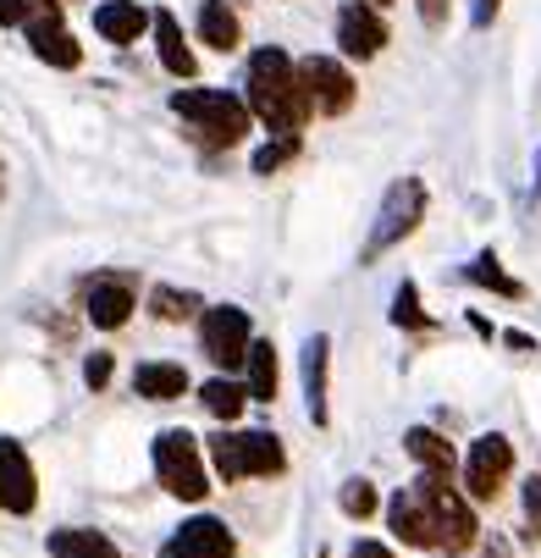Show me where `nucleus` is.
<instances>
[{
  "mask_svg": "<svg viewBox=\"0 0 541 558\" xmlns=\"http://www.w3.org/2000/svg\"><path fill=\"white\" fill-rule=\"evenodd\" d=\"M298 72H304V89H309V100H316L321 117H343V111L354 106V77H348L343 61H332V56H304Z\"/></svg>",
  "mask_w": 541,
  "mask_h": 558,
  "instance_id": "obj_9",
  "label": "nucleus"
},
{
  "mask_svg": "<svg viewBox=\"0 0 541 558\" xmlns=\"http://www.w3.org/2000/svg\"><path fill=\"white\" fill-rule=\"evenodd\" d=\"M161 558H232V531L221 520L199 514V520H188V525H177L167 536Z\"/></svg>",
  "mask_w": 541,
  "mask_h": 558,
  "instance_id": "obj_13",
  "label": "nucleus"
},
{
  "mask_svg": "<svg viewBox=\"0 0 541 558\" xmlns=\"http://www.w3.org/2000/svg\"><path fill=\"white\" fill-rule=\"evenodd\" d=\"M464 277H470L476 288H492V293H503V299H525V288H519V282H514L503 266H497V255H492V250H481L470 266H464Z\"/></svg>",
  "mask_w": 541,
  "mask_h": 558,
  "instance_id": "obj_23",
  "label": "nucleus"
},
{
  "mask_svg": "<svg viewBox=\"0 0 541 558\" xmlns=\"http://www.w3.org/2000/svg\"><path fill=\"white\" fill-rule=\"evenodd\" d=\"M420 216H426V183H420V178H398L393 189H386L381 210H376V227H370V238H365V255H359V260L386 255L398 238H409V232L420 227Z\"/></svg>",
  "mask_w": 541,
  "mask_h": 558,
  "instance_id": "obj_4",
  "label": "nucleus"
},
{
  "mask_svg": "<svg viewBox=\"0 0 541 558\" xmlns=\"http://www.w3.org/2000/svg\"><path fill=\"white\" fill-rule=\"evenodd\" d=\"M155 475L161 487L183 504H199L210 493V475H205V459H199V442L188 432H161L155 437Z\"/></svg>",
  "mask_w": 541,
  "mask_h": 558,
  "instance_id": "obj_5",
  "label": "nucleus"
},
{
  "mask_svg": "<svg viewBox=\"0 0 541 558\" xmlns=\"http://www.w3.org/2000/svg\"><path fill=\"white\" fill-rule=\"evenodd\" d=\"M327 354H332L327 332H316L304 343V410L316 426H327Z\"/></svg>",
  "mask_w": 541,
  "mask_h": 558,
  "instance_id": "obj_15",
  "label": "nucleus"
},
{
  "mask_svg": "<svg viewBox=\"0 0 541 558\" xmlns=\"http://www.w3.org/2000/svg\"><path fill=\"white\" fill-rule=\"evenodd\" d=\"M50 558H122L100 531H50Z\"/></svg>",
  "mask_w": 541,
  "mask_h": 558,
  "instance_id": "obj_20",
  "label": "nucleus"
},
{
  "mask_svg": "<svg viewBox=\"0 0 541 558\" xmlns=\"http://www.w3.org/2000/svg\"><path fill=\"white\" fill-rule=\"evenodd\" d=\"M249 111L271 128V133H298L316 117V100L304 89V72L293 66L287 50H255L249 61Z\"/></svg>",
  "mask_w": 541,
  "mask_h": 558,
  "instance_id": "obj_1",
  "label": "nucleus"
},
{
  "mask_svg": "<svg viewBox=\"0 0 541 558\" xmlns=\"http://www.w3.org/2000/svg\"><path fill=\"white\" fill-rule=\"evenodd\" d=\"M149 310L161 315V322H188V315L199 310V293H177V288H155V293H149Z\"/></svg>",
  "mask_w": 541,
  "mask_h": 558,
  "instance_id": "obj_26",
  "label": "nucleus"
},
{
  "mask_svg": "<svg viewBox=\"0 0 541 558\" xmlns=\"http://www.w3.org/2000/svg\"><path fill=\"white\" fill-rule=\"evenodd\" d=\"M508 470H514V442L487 432V437L470 442V459H464V487H470L476 504H492L503 493V482H508Z\"/></svg>",
  "mask_w": 541,
  "mask_h": 558,
  "instance_id": "obj_7",
  "label": "nucleus"
},
{
  "mask_svg": "<svg viewBox=\"0 0 541 558\" xmlns=\"http://www.w3.org/2000/svg\"><path fill=\"white\" fill-rule=\"evenodd\" d=\"M497 7H503V0H476V28H487L497 17Z\"/></svg>",
  "mask_w": 541,
  "mask_h": 558,
  "instance_id": "obj_35",
  "label": "nucleus"
},
{
  "mask_svg": "<svg viewBox=\"0 0 541 558\" xmlns=\"http://www.w3.org/2000/svg\"><path fill=\"white\" fill-rule=\"evenodd\" d=\"M337 45H343V56H359V61H370V56L386 45V23L376 17V7H365V0L343 7V17H337Z\"/></svg>",
  "mask_w": 541,
  "mask_h": 558,
  "instance_id": "obj_14",
  "label": "nucleus"
},
{
  "mask_svg": "<svg viewBox=\"0 0 541 558\" xmlns=\"http://www.w3.org/2000/svg\"><path fill=\"white\" fill-rule=\"evenodd\" d=\"M343 514L370 520V514H376V487H370V482H348V487H343Z\"/></svg>",
  "mask_w": 541,
  "mask_h": 558,
  "instance_id": "obj_29",
  "label": "nucleus"
},
{
  "mask_svg": "<svg viewBox=\"0 0 541 558\" xmlns=\"http://www.w3.org/2000/svg\"><path fill=\"white\" fill-rule=\"evenodd\" d=\"M393 322H398V327H426V310H420L415 282H404V288L393 293Z\"/></svg>",
  "mask_w": 541,
  "mask_h": 558,
  "instance_id": "obj_28",
  "label": "nucleus"
},
{
  "mask_svg": "<svg viewBox=\"0 0 541 558\" xmlns=\"http://www.w3.org/2000/svg\"><path fill=\"white\" fill-rule=\"evenodd\" d=\"M298 155V133H282L276 144H266V149H255V172L266 178V172H276V167H287Z\"/></svg>",
  "mask_w": 541,
  "mask_h": 558,
  "instance_id": "obj_27",
  "label": "nucleus"
},
{
  "mask_svg": "<svg viewBox=\"0 0 541 558\" xmlns=\"http://www.w3.org/2000/svg\"><path fill=\"white\" fill-rule=\"evenodd\" d=\"M155 45H161V66L172 77H194V50L183 45V28L172 12H155Z\"/></svg>",
  "mask_w": 541,
  "mask_h": 558,
  "instance_id": "obj_19",
  "label": "nucleus"
},
{
  "mask_svg": "<svg viewBox=\"0 0 541 558\" xmlns=\"http://www.w3.org/2000/svg\"><path fill=\"white\" fill-rule=\"evenodd\" d=\"M525 520H530V536H541V475L525 482Z\"/></svg>",
  "mask_w": 541,
  "mask_h": 558,
  "instance_id": "obj_30",
  "label": "nucleus"
},
{
  "mask_svg": "<svg viewBox=\"0 0 541 558\" xmlns=\"http://www.w3.org/2000/svg\"><path fill=\"white\" fill-rule=\"evenodd\" d=\"M420 482L431 487V504H437V531H442V547L447 553H464L476 542V514H470V504H464L453 487H447V470H426Z\"/></svg>",
  "mask_w": 541,
  "mask_h": 558,
  "instance_id": "obj_10",
  "label": "nucleus"
},
{
  "mask_svg": "<svg viewBox=\"0 0 541 558\" xmlns=\"http://www.w3.org/2000/svg\"><path fill=\"white\" fill-rule=\"evenodd\" d=\"M84 381L100 392V387L111 381V354H89V360H84Z\"/></svg>",
  "mask_w": 541,
  "mask_h": 558,
  "instance_id": "obj_31",
  "label": "nucleus"
},
{
  "mask_svg": "<svg viewBox=\"0 0 541 558\" xmlns=\"http://www.w3.org/2000/svg\"><path fill=\"white\" fill-rule=\"evenodd\" d=\"M249 398H260V404L276 398V349L271 343H249Z\"/></svg>",
  "mask_w": 541,
  "mask_h": 558,
  "instance_id": "obj_24",
  "label": "nucleus"
},
{
  "mask_svg": "<svg viewBox=\"0 0 541 558\" xmlns=\"http://www.w3.org/2000/svg\"><path fill=\"white\" fill-rule=\"evenodd\" d=\"M28 0H0V23H7V28H17V23H28Z\"/></svg>",
  "mask_w": 541,
  "mask_h": 558,
  "instance_id": "obj_32",
  "label": "nucleus"
},
{
  "mask_svg": "<svg viewBox=\"0 0 541 558\" xmlns=\"http://www.w3.org/2000/svg\"><path fill=\"white\" fill-rule=\"evenodd\" d=\"M210 464L221 470V482H244V475H276L287 464V453L271 432H216Z\"/></svg>",
  "mask_w": 541,
  "mask_h": 558,
  "instance_id": "obj_3",
  "label": "nucleus"
},
{
  "mask_svg": "<svg viewBox=\"0 0 541 558\" xmlns=\"http://www.w3.org/2000/svg\"><path fill=\"white\" fill-rule=\"evenodd\" d=\"M354 558H393V547H381V542H354Z\"/></svg>",
  "mask_w": 541,
  "mask_h": 558,
  "instance_id": "obj_34",
  "label": "nucleus"
},
{
  "mask_svg": "<svg viewBox=\"0 0 541 558\" xmlns=\"http://www.w3.org/2000/svg\"><path fill=\"white\" fill-rule=\"evenodd\" d=\"M249 310H238V304H216V310H205V322H199V349L221 365V371H232V365H249Z\"/></svg>",
  "mask_w": 541,
  "mask_h": 558,
  "instance_id": "obj_6",
  "label": "nucleus"
},
{
  "mask_svg": "<svg viewBox=\"0 0 541 558\" xmlns=\"http://www.w3.org/2000/svg\"><path fill=\"white\" fill-rule=\"evenodd\" d=\"M172 111L194 128V138L199 144H210V149H232L244 133H249V100H238V95H226V89H177L172 95Z\"/></svg>",
  "mask_w": 541,
  "mask_h": 558,
  "instance_id": "obj_2",
  "label": "nucleus"
},
{
  "mask_svg": "<svg viewBox=\"0 0 541 558\" xmlns=\"http://www.w3.org/2000/svg\"><path fill=\"white\" fill-rule=\"evenodd\" d=\"M39 504V482H34V464L23 453V442L0 437V509L7 514H34Z\"/></svg>",
  "mask_w": 541,
  "mask_h": 558,
  "instance_id": "obj_12",
  "label": "nucleus"
},
{
  "mask_svg": "<svg viewBox=\"0 0 541 558\" xmlns=\"http://www.w3.org/2000/svg\"><path fill=\"white\" fill-rule=\"evenodd\" d=\"M28 45H34V56L39 61H50V66H77L84 61V50H77V39L61 28V7L56 0H39V7L28 12Z\"/></svg>",
  "mask_w": 541,
  "mask_h": 558,
  "instance_id": "obj_11",
  "label": "nucleus"
},
{
  "mask_svg": "<svg viewBox=\"0 0 541 558\" xmlns=\"http://www.w3.org/2000/svg\"><path fill=\"white\" fill-rule=\"evenodd\" d=\"M199 404L216 415V421H238L244 415V404H249V387H238V381H226V376H216V381H205L199 387Z\"/></svg>",
  "mask_w": 541,
  "mask_h": 558,
  "instance_id": "obj_21",
  "label": "nucleus"
},
{
  "mask_svg": "<svg viewBox=\"0 0 541 558\" xmlns=\"http://www.w3.org/2000/svg\"><path fill=\"white\" fill-rule=\"evenodd\" d=\"M420 17H426L431 28H442V23H447V0H420Z\"/></svg>",
  "mask_w": 541,
  "mask_h": 558,
  "instance_id": "obj_33",
  "label": "nucleus"
},
{
  "mask_svg": "<svg viewBox=\"0 0 541 558\" xmlns=\"http://www.w3.org/2000/svg\"><path fill=\"white\" fill-rule=\"evenodd\" d=\"M199 39L210 50H238V17L226 12V0H205L199 7Z\"/></svg>",
  "mask_w": 541,
  "mask_h": 558,
  "instance_id": "obj_22",
  "label": "nucleus"
},
{
  "mask_svg": "<svg viewBox=\"0 0 541 558\" xmlns=\"http://www.w3.org/2000/svg\"><path fill=\"white\" fill-rule=\"evenodd\" d=\"M127 315H133V288H127L122 277H100V282L89 288V322L106 327V332H116Z\"/></svg>",
  "mask_w": 541,
  "mask_h": 558,
  "instance_id": "obj_18",
  "label": "nucleus"
},
{
  "mask_svg": "<svg viewBox=\"0 0 541 558\" xmlns=\"http://www.w3.org/2000/svg\"><path fill=\"white\" fill-rule=\"evenodd\" d=\"M386 520H393L398 542H409V547H442V531H437V504H431V487H426V482L404 487L393 504H386Z\"/></svg>",
  "mask_w": 541,
  "mask_h": 558,
  "instance_id": "obj_8",
  "label": "nucleus"
},
{
  "mask_svg": "<svg viewBox=\"0 0 541 558\" xmlns=\"http://www.w3.org/2000/svg\"><path fill=\"white\" fill-rule=\"evenodd\" d=\"M133 392L149 398V404H172V398L188 392V371L183 365H167V360H149L133 371Z\"/></svg>",
  "mask_w": 541,
  "mask_h": 558,
  "instance_id": "obj_17",
  "label": "nucleus"
},
{
  "mask_svg": "<svg viewBox=\"0 0 541 558\" xmlns=\"http://www.w3.org/2000/svg\"><path fill=\"white\" fill-rule=\"evenodd\" d=\"M155 17L138 7V0H106V7H95V34L111 39V45H133Z\"/></svg>",
  "mask_w": 541,
  "mask_h": 558,
  "instance_id": "obj_16",
  "label": "nucleus"
},
{
  "mask_svg": "<svg viewBox=\"0 0 541 558\" xmlns=\"http://www.w3.org/2000/svg\"><path fill=\"white\" fill-rule=\"evenodd\" d=\"M404 448H409L426 470H453V448H447V437H437L431 426H415V432L404 437Z\"/></svg>",
  "mask_w": 541,
  "mask_h": 558,
  "instance_id": "obj_25",
  "label": "nucleus"
}]
</instances>
